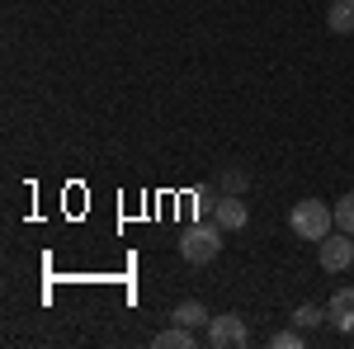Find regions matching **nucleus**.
Segmentation results:
<instances>
[{
    "mask_svg": "<svg viewBox=\"0 0 354 349\" xmlns=\"http://www.w3.org/2000/svg\"><path fill=\"white\" fill-rule=\"evenodd\" d=\"M330 222H335V213H330V203H322V198H302V203H293V213H288V227L298 232L302 241H326Z\"/></svg>",
    "mask_w": 354,
    "mask_h": 349,
    "instance_id": "nucleus-1",
    "label": "nucleus"
},
{
    "mask_svg": "<svg viewBox=\"0 0 354 349\" xmlns=\"http://www.w3.org/2000/svg\"><path fill=\"white\" fill-rule=\"evenodd\" d=\"M222 227H189L185 236H180V260L185 265H208V260H218L222 255Z\"/></svg>",
    "mask_w": 354,
    "mask_h": 349,
    "instance_id": "nucleus-2",
    "label": "nucleus"
},
{
    "mask_svg": "<svg viewBox=\"0 0 354 349\" xmlns=\"http://www.w3.org/2000/svg\"><path fill=\"white\" fill-rule=\"evenodd\" d=\"M208 345H213V349H245V345H250L245 317H236V312L213 317V321H208Z\"/></svg>",
    "mask_w": 354,
    "mask_h": 349,
    "instance_id": "nucleus-3",
    "label": "nucleus"
},
{
    "mask_svg": "<svg viewBox=\"0 0 354 349\" xmlns=\"http://www.w3.org/2000/svg\"><path fill=\"white\" fill-rule=\"evenodd\" d=\"M317 260H322L326 274L350 269L354 265V236H350V232H335V236H326V241H317Z\"/></svg>",
    "mask_w": 354,
    "mask_h": 349,
    "instance_id": "nucleus-4",
    "label": "nucleus"
},
{
    "mask_svg": "<svg viewBox=\"0 0 354 349\" xmlns=\"http://www.w3.org/2000/svg\"><path fill=\"white\" fill-rule=\"evenodd\" d=\"M213 217H218L222 232H241L250 213H245V203L236 198V194H227V198H218V203H213Z\"/></svg>",
    "mask_w": 354,
    "mask_h": 349,
    "instance_id": "nucleus-5",
    "label": "nucleus"
},
{
    "mask_svg": "<svg viewBox=\"0 0 354 349\" xmlns=\"http://www.w3.org/2000/svg\"><path fill=\"white\" fill-rule=\"evenodd\" d=\"M326 312H330V321L340 326V330H354V288H335Z\"/></svg>",
    "mask_w": 354,
    "mask_h": 349,
    "instance_id": "nucleus-6",
    "label": "nucleus"
},
{
    "mask_svg": "<svg viewBox=\"0 0 354 349\" xmlns=\"http://www.w3.org/2000/svg\"><path fill=\"white\" fill-rule=\"evenodd\" d=\"M326 28L330 33H354V0H330V10H326Z\"/></svg>",
    "mask_w": 354,
    "mask_h": 349,
    "instance_id": "nucleus-7",
    "label": "nucleus"
},
{
    "mask_svg": "<svg viewBox=\"0 0 354 349\" xmlns=\"http://www.w3.org/2000/svg\"><path fill=\"white\" fill-rule=\"evenodd\" d=\"M151 345H156V349H194L198 340H194V326H180V321H175L170 330H161Z\"/></svg>",
    "mask_w": 354,
    "mask_h": 349,
    "instance_id": "nucleus-8",
    "label": "nucleus"
},
{
    "mask_svg": "<svg viewBox=\"0 0 354 349\" xmlns=\"http://www.w3.org/2000/svg\"><path fill=\"white\" fill-rule=\"evenodd\" d=\"M175 321L180 326H203V321H213V317H208L203 302H180V307H175Z\"/></svg>",
    "mask_w": 354,
    "mask_h": 349,
    "instance_id": "nucleus-9",
    "label": "nucleus"
},
{
    "mask_svg": "<svg viewBox=\"0 0 354 349\" xmlns=\"http://www.w3.org/2000/svg\"><path fill=\"white\" fill-rule=\"evenodd\" d=\"M326 317H330L326 307H312V302H307V307H298V312H293V326H302V330H312V326H322Z\"/></svg>",
    "mask_w": 354,
    "mask_h": 349,
    "instance_id": "nucleus-10",
    "label": "nucleus"
},
{
    "mask_svg": "<svg viewBox=\"0 0 354 349\" xmlns=\"http://www.w3.org/2000/svg\"><path fill=\"white\" fill-rule=\"evenodd\" d=\"M335 227H340V232H350V236H354V189L345 194V198H340V203H335Z\"/></svg>",
    "mask_w": 354,
    "mask_h": 349,
    "instance_id": "nucleus-11",
    "label": "nucleus"
},
{
    "mask_svg": "<svg viewBox=\"0 0 354 349\" xmlns=\"http://www.w3.org/2000/svg\"><path fill=\"white\" fill-rule=\"evenodd\" d=\"M270 345H274V349H302V326H293V330H279Z\"/></svg>",
    "mask_w": 354,
    "mask_h": 349,
    "instance_id": "nucleus-12",
    "label": "nucleus"
},
{
    "mask_svg": "<svg viewBox=\"0 0 354 349\" xmlns=\"http://www.w3.org/2000/svg\"><path fill=\"white\" fill-rule=\"evenodd\" d=\"M222 189H227V194H241L245 189V170H227V175H222Z\"/></svg>",
    "mask_w": 354,
    "mask_h": 349,
    "instance_id": "nucleus-13",
    "label": "nucleus"
}]
</instances>
